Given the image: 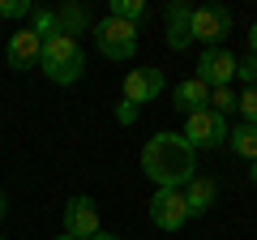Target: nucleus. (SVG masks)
I'll list each match as a JSON object with an SVG mask.
<instances>
[{
	"instance_id": "nucleus-1",
	"label": "nucleus",
	"mask_w": 257,
	"mask_h": 240,
	"mask_svg": "<svg viewBox=\"0 0 257 240\" xmlns=\"http://www.w3.org/2000/svg\"><path fill=\"white\" fill-rule=\"evenodd\" d=\"M142 172L155 180V189H184L197 176V150L172 129H159L142 146Z\"/></svg>"
},
{
	"instance_id": "nucleus-2",
	"label": "nucleus",
	"mask_w": 257,
	"mask_h": 240,
	"mask_svg": "<svg viewBox=\"0 0 257 240\" xmlns=\"http://www.w3.org/2000/svg\"><path fill=\"white\" fill-rule=\"evenodd\" d=\"M39 65H43V73L52 77L56 86H73L77 77L86 73V52L77 39L69 35H56L43 43V56H39Z\"/></svg>"
},
{
	"instance_id": "nucleus-3",
	"label": "nucleus",
	"mask_w": 257,
	"mask_h": 240,
	"mask_svg": "<svg viewBox=\"0 0 257 240\" xmlns=\"http://www.w3.org/2000/svg\"><path fill=\"white\" fill-rule=\"evenodd\" d=\"M94 47H99L107 60H133L138 56V26L133 22H120V18H103V22H94Z\"/></svg>"
},
{
	"instance_id": "nucleus-4",
	"label": "nucleus",
	"mask_w": 257,
	"mask_h": 240,
	"mask_svg": "<svg viewBox=\"0 0 257 240\" xmlns=\"http://www.w3.org/2000/svg\"><path fill=\"white\" fill-rule=\"evenodd\" d=\"M180 138L189 142L193 150H219V146H227V116H219V111H210V107L193 111V116H184Z\"/></svg>"
},
{
	"instance_id": "nucleus-5",
	"label": "nucleus",
	"mask_w": 257,
	"mask_h": 240,
	"mask_svg": "<svg viewBox=\"0 0 257 240\" xmlns=\"http://www.w3.org/2000/svg\"><path fill=\"white\" fill-rule=\"evenodd\" d=\"M189 35L206 47H223V39L231 35V9L223 5H202L193 9V22H189Z\"/></svg>"
},
{
	"instance_id": "nucleus-6",
	"label": "nucleus",
	"mask_w": 257,
	"mask_h": 240,
	"mask_svg": "<svg viewBox=\"0 0 257 240\" xmlns=\"http://www.w3.org/2000/svg\"><path fill=\"white\" fill-rule=\"evenodd\" d=\"M150 223H155L159 231H180L184 223H189V210H184V193L180 189H155V197H150Z\"/></svg>"
},
{
	"instance_id": "nucleus-7",
	"label": "nucleus",
	"mask_w": 257,
	"mask_h": 240,
	"mask_svg": "<svg viewBox=\"0 0 257 240\" xmlns=\"http://www.w3.org/2000/svg\"><path fill=\"white\" fill-rule=\"evenodd\" d=\"M99 206H94V197L77 193L69 197V206H64V236H73V240H90L99 236Z\"/></svg>"
},
{
	"instance_id": "nucleus-8",
	"label": "nucleus",
	"mask_w": 257,
	"mask_h": 240,
	"mask_svg": "<svg viewBox=\"0 0 257 240\" xmlns=\"http://www.w3.org/2000/svg\"><path fill=\"white\" fill-rule=\"evenodd\" d=\"M231 77H236V56H231L227 47H206V52L197 56V82L202 86L219 90V86H227Z\"/></svg>"
},
{
	"instance_id": "nucleus-9",
	"label": "nucleus",
	"mask_w": 257,
	"mask_h": 240,
	"mask_svg": "<svg viewBox=\"0 0 257 240\" xmlns=\"http://www.w3.org/2000/svg\"><path fill=\"white\" fill-rule=\"evenodd\" d=\"M159 94H163V69H155V65L128 69V77H124V103L146 107V103H155Z\"/></svg>"
},
{
	"instance_id": "nucleus-10",
	"label": "nucleus",
	"mask_w": 257,
	"mask_h": 240,
	"mask_svg": "<svg viewBox=\"0 0 257 240\" xmlns=\"http://www.w3.org/2000/svg\"><path fill=\"white\" fill-rule=\"evenodd\" d=\"M39 56H43V39H39L30 26H22V30H13V35H9L5 60H9L13 69H39Z\"/></svg>"
},
{
	"instance_id": "nucleus-11",
	"label": "nucleus",
	"mask_w": 257,
	"mask_h": 240,
	"mask_svg": "<svg viewBox=\"0 0 257 240\" xmlns=\"http://www.w3.org/2000/svg\"><path fill=\"white\" fill-rule=\"evenodd\" d=\"M163 18H167V47H172V52H184V47L193 43V35H189L193 5H184V0H172V5L163 9Z\"/></svg>"
},
{
	"instance_id": "nucleus-12",
	"label": "nucleus",
	"mask_w": 257,
	"mask_h": 240,
	"mask_svg": "<svg viewBox=\"0 0 257 240\" xmlns=\"http://www.w3.org/2000/svg\"><path fill=\"white\" fill-rule=\"evenodd\" d=\"M180 193H184V210H189V219H202V214H210L214 197H219V185H214L210 176H193Z\"/></svg>"
},
{
	"instance_id": "nucleus-13",
	"label": "nucleus",
	"mask_w": 257,
	"mask_h": 240,
	"mask_svg": "<svg viewBox=\"0 0 257 240\" xmlns=\"http://www.w3.org/2000/svg\"><path fill=\"white\" fill-rule=\"evenodd\" d=\"M206 103H210V86H202L197 77H184V82H176V90H172V107H176V111L193 116V111H202Z\"/></svg>"
},
{
	"instance_id": "nucleus-14",
	"label": "nucleus",
	"mask_w": 257,
	"mask_h": 240,
	"mask_svg": "<svg viewBox=\"0 0 257 240\" xmlns=\"http://www.w3.org/2000/svg\"><path fill=\"white\" fill-rule=\"evenodd\" d=\"M56 22H60V35H69V39H77V35H86V30H94L90 9H86V5H77V0L60 5V9H56Z\"/></svg>"
},
{
	"instance_id": "nucleus-15",
	"label": "nucleus",
	"mask_w": 257,
	"mask_h": 240,
	"mask_svg": "<svg viewBox=\"0 0 257 240\" xmlns=\"http://www.w3.org/2000/svg\"><path fill=\"white\" fill-rule=\"evenodd\" d=\"M227 146H231V155L257 163V125H244V120H240L236 129H227Z\"/></svg>"
},
{
	"instance_id": "nucleus-16",
	"label": "nucleus",
	"mask_w": 257,
	"mask_h": 240,
	"mask_svg": "<svg viewBox=\"0 0 257 240\" xmlns=\"http://www.w3.org/2000/svg\"><path fill=\"white\" fill-rule=\"evenodd\" d=\"M30 30H35L39 39H56L60 35V22H56V9H30Z\"/></svg>"
},
{
	"instance_id": "nucleus-17",
	"label": "nucleus",
	"mask_w": 257,
	"mask_h": 240,
	"mask_svg": "<svg viewBox=\"0 0 257 240\" xmlns=\"http://www.w3.org/2000/svg\"><path fill=\"white\" fill-rule=\"evenodd\" d=\"M111 18L138 26V18H146V0H111Z\"/></svg>"
},
{
	"instance_id": "nucleus-18",
	"label": "nucleus",
	"mask_w": 257,
	"mask_h": 240,
	"mask_svg": "<svg viewBox=\"0 0 257 240\" xmlns=\"http://www.w3.org/2000/svg\"><path fill=\"white\" fill-rule=\"evenodd\" d=\"M236 111L244 116V125H257V86H244L236 94Z\"/></svg>"
},
{
	"instance_id": "nucleus-19",
	"label": "nucleus",
	"mask_w": 257,
	"mask_h": 240,
	"mask_svg": "<svg viewBox=\"0 0 257 240\" xmlns=\"http://www.w3.org/2000/svg\"><path fill=\"white\" fill-rule=\"evenodd\" d=\"M206 107L219 111V116L236 111V90H231V86H219V90H210V103H206Z\"/></svg>"
},
{
	"instance_id": "nucleus-20",
	"label": "nucleus",
	"mask_w": 257,
	"mask_h": 240,
	"mask_svg": "<svg viewBox=\"0 0 257 240\" xmlns=\"http://www.w3.org/2000/svg\"><path fill=\"white\" fill-rule=\"evenodd\" d=\"M30 0H0V18L5 22H18V18H30Z\"/></svg>"
},
{
	"instance_id": "nucleus-21",
	"label": "nucleus",
	"mask_w": 257,
	"mask_h": 240,
	"mask_svg": "<svg viewBox=\"0 0 257 240\" xmlns=\"http://www.w3.org/2000/svg\"><path fill=\"white\" fill-rule=\"evenodd\" d=\"M236 77H240V82H244V86H257V56H236Z\"/></svg>"
},
{
	"instance_id": "nucleus-22",
	"label": "nucleus",
	"mask_w": 257,
	"mask_h": 240,
	"mask_svg": "<svg viewBox=\"0 0 257 240\" xmlns=\"http://www.w3.org/2000/svg\"><path fill=\"white\" fill-rule=\"evenodd\" d=\"M138 111H142V107H133V103H120V107H116V120H120V125H133Z\"/></svg>"
},
{
	"instance_id": "nucleus-23",
	"label": "nucleus",
	"mask_w": 257,
	"mask_h": 240,
	"mask_svg": "<svg viewBox=\"0 0 257 240\" xmlns=\"http://www.w3.org/2000/svg\"><path fill=\"white\" fill-rule=\"evenodd\" d=\"M248 56H257V22L248 26Z\"/></svg>"
},
{
	"instance_id": "nucleus-24",
	"label": "nucleus",
	"mask_w": 257,
	"mask_h": 240,
	"mask_svg": "<svg viewBox=\"0 0 257 240\" xmlns=\"http://www.w3.org/2000/svg\"><path fill=\"white\" fill-rule=\"evenodd\" d=\"M90 240H120L116 231H99V236H90Z\"/></svg>"
},
{
	"instance_id": "nucleus-25",
	"label": "nucleus",
	"mask_w": 257,
	"mask_h": 240,
	"mask_svg": "<svg viewBox=\"0 0 257 240\" xmlns=\"http://www.w3.org/2000/svg\"><path fill=\"white\" fill-rule=\"evenodd\" d=\"M5 214H9V197L0 193V219H5Z\"/></svg>"
},
{
	"instance_id": "nucleus-26",
	"label": "nucleus",
	"mask_w": 257,
	"mask_h": 240,
	"mask_svg": "<svg viewBox=\"0 0 257 240\" xmlns=\"http://www.w3.org/2000/svg\"><path fill=\"white\" fill-rule=\"evenodd\" d=\"M56 240H73V236H64V231H60V236H56Z\"/></svg>"
},
{
	"instance_id": "nucleus-27",
	"label": "nucleus",
	"mask_w": 257,
	"mask_h": 240,
	"mask_svg": "<svg viewBox=\"0 0 257 240\" xmlns=\"http://www.w3.org/2000/svg\"><path fill=\"white\" fill-rule=\"evenodd\" d=\"M253 180H257V163H253Z\"/></svg>"
},
{
	"instance_id": "nucleus-28",
	"label": "nucleus",
	"mask_w": 257,
	"mask_h": 240,
	"mask_svg": "<svg viewBox=\"0 0 257 240\" xmlns=\"http://www.w3.org/2000/svg\"><path fill=\"white\" fill-rule=\"evenodd\" d=\"M0 240H5V236H0Z\"/></svg>"
}]
</instances>
